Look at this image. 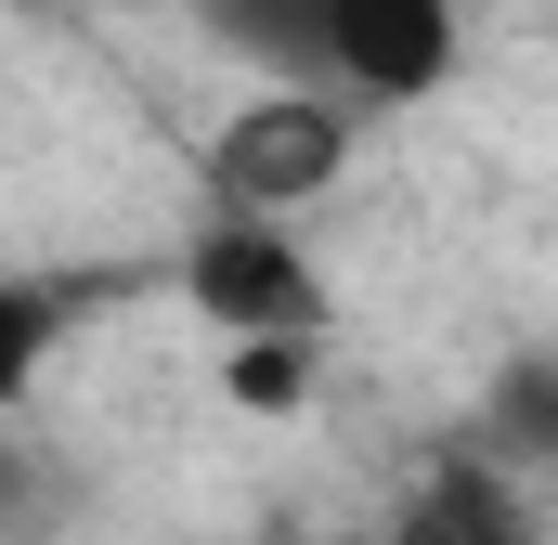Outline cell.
<instances>
[{"label":"cell","mask_w":558,"mask_h":545,"mask_svg":"<svg viewBox=\"0 0 558 545\" xmlns=\"http://www.w3.org/2000/svg\"><path fill=\"white\" fill-rule=\"evenodd\" d=\"M351 92H325V78H274L260 105H234L221 131H208V195L221 208H260V221H299V208H325L338 195V169H351Z\"/></svg>","instance_id":"6da1fadb"},{"label":"cell","mask_w":558,"mask_h":545,"mask_svg":"<svg viewBox=\"0 0 558 545\" xmlns=\"http://www.w3.org/2000/svg\"><path fill=\"white\" fill-rule=\"evenodd\" d=\"M182 286H195V312H208L221 338H312V325H325V272L299 261V234L260 221V208H221V221L195 234Z\"/></svg>","instance_id":"7a4b0ae2"},{"label":"cell","mask_w":558,"mask_h":545,"mask_svg":"<svg viewBox=\"0 0 558 545\" xmlns=\"http://www.w3.org/2000/svg\"><path fill=\"white\" fill-rule=\"evenodd\" d=\"M454 65H468V13H454V0H338L325 78H338L351 105H428Z\"/></svg>","instance_id":"3957f363"},{"label":"cell","mask_w":558,"mask_h":545,"mask_svg":"<svg viewBox=\"0 0 558 545\" xmlns=\"http://www.w3.org/2000/svg\"><path fill=\"white\" fill-rule=\"evenodd\" d=\"M390 545H546V520H533V481L494 441H468V455H441L416 494H403Z\"/></svg>","instance_id":"277c9868"},{"label":"cell","mask_w":558,"mask_h":545,"mask_svg":"<svg viewBox=\"0 0 558 545\" xmlns=\"http://www.w3.org/2000/svg\"><path fill=\"white\" fill-rule=\"evenodd\" d=\"M208 13V39L221 52H247L260 78H325V52H338V0H195ZM338 92V78H325Z\"/></svg>","instance_id":"5b68a950"},{"label":"cell","mask_w":558,"mask_h":545,"mask_svg":"<svg viewBox=\"0 0 558 545\" xmlns=\"http://www.w3.org/2000/svg\"><path fill=\"white\" fill-rule=\"evenodd\" d=\"M481 441H494L533 494H558V364H546V351L494 364V390H481Z\"/></svg>","instance_id":"8992f818"},{"label":"cell","mask_w":558,"mask_h":545,"mask_svg":"<svg viewBox=\"0 0 558 545\" xmlns=\"http://www.w3.org/2000/svg\"><path fill=\"white\" fill-rule=\"evenodd\" d=\"M221 390H234L247 415H286V403H312V338H234Z\"/></svg>","instance_id":"52a82bcc"}]
</instances>
